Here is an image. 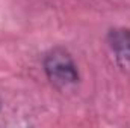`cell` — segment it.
Masks as SVG:
<instances>
[{
	"label": "cell",
	"mask_w": 130,
	"mask_h": 128,
	"mask_svg": "<svg viewBox=\"0 0 130 128\" xmlns=\"http://www.w3.org/2000/svg\"><path fill=\"white\" fill-rule=\"evenodd\" d=\"M44 72L52 83L61 92H68L77 86L80 75L77 65L74 62L73 56L62 47L52 48L44 56Z\"/></svg>",
	"instance_id": "obj_1"
},
{
	"label": "cell",
	"mask_w": 130,
	"mask_h": 128,
	"mask_svg": "<svg viewBox=\"0 0 130 128\" xmlns=\"http://www.w3.org/2000/svg\"><path fill=\"white\" fill-rule=\"evenodd\" d=\"M107 45L115 57L117 65L130 72V29L115 27L107 33Z\"/></svg>",
	"instance_id": "obj_2"
}]
</instances>
